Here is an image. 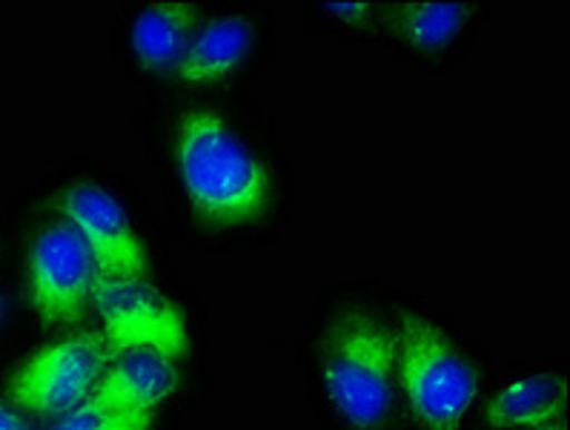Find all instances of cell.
I'll return each instance as SVG.
<instances>
[{
    "label": "cell",
    "mask_w": 570,
    "mask_h": 430,
    "mask_svg": "<svg viewBox=\"0 0 570 430\" xmlns=\"http://www.w3.org/2000/svg\"><path fill=\"white\" fill-rule=\"evenodd\" d=\"M0 430H27L18 408L9 402H0Z\"/></svg>",
    "instance_id": "15"
},
{
    "label": "cell",
    "mask_w": 570,
    "mask_h": 430,
    "mask_svg": "<svg viewBox=\"0 0 570 430\" xmlns=\"http://www.w3.org/2000/svg\"><path fill=\"white\" fill-rule=\"evenodd\" d=\"M181 388V362L158 350H132L115 356L92 390V402L124 413L158 417Z\"/></svg>",
    "instance_id": "8"
},
{
    "label": "cell",
    "mask_w": 570,
    "mask_h": 430,
    "mask_svg": "<svg viewBox=\"0 0 570 430\" xmlns=\"http://www.w3.org/2000/svg\"><path fill=\"white\" fill-rule=\"evenodd\" d=\"M464 3H404L396 12L402 41L416 49H444L468 27Z\"/></svg>",
    "instance_id": "12"
},
{
    "label": "cell",
    "mask_w": 570,
    "mask_h": 430,
    "mask_svg": "<svg viewBox=\"0 0 570 430\" xmlns=\"http://www.w3.org/2000/svg\"><path fill=\"white\" fill-rule=\"evenodd\" d=\"M98 276L87 244L67 222L43 227L29 244L27 290L43 324H75L92 307Z\"/></svg>",
    "instance_id": "6"
},
{
    "label": "cell",
    "mask_w": 570,
    "mask_h": 430,
    "mask_svg": "<svg viewBox=\"0 0 570 430\" xmlns=\"http://www.w3.org/2000/svg\"><path fill=\"white\" fill-rule=\"evenodd\" d=\"M155 417L144 413H124V410L104 408V404L87 399L75 410L55 419L47 430H153Z\"/></svg>",
    "instance_id": "13"
},
{
    "label": "cell",
    "mask_w": 570,
    "mask_h": 430,
    "mask_svg": "<svg viewBox=\"0 0 570 430\" xmlns=\"http://www.w3.org/2000/svg\"><path fill=\"white\" fill-rule=\"evenodd\" d=\"M202 9L187 0H158L135 14L129 43L155 75H175L202 27Z\"/></svg>",
    "instance_id": "9"
},
{
    "label": "cell",
    "mask_w": 570,
    "mask_h": 430,
    "mask_svg": "<svg viewBox=\"0 0 570 430\" xmlns=\"http://www.w3.org/2000/svg\"><path fill=\"white\" fill-rule=\"evenodd\" d=\"M530 430H568V424H564V419H559V422H550V424H542V428H530Z\"/></svg>",
    "instance_id": "16"
},
{
    "label": "cell",
    "mask_w": 570,
    "mask_h": 430,
    "mask_svg": "<svg viewBox=\"0 0 570 430\" xmlns=\"http://www.w3.org/2000/svg\"><path fill=\"white\" fill-rule=\"evenodd\" d=\"M63 222L87 244L104 276H149V250L124 204L107 187L75 182L55 198Z\"/></svg>",
    "instance_id": "7"
},
{
    "label": "cell",
    "mask_w": 570,
    "mask_h": 430,
    "mask_svg": "<svg viewBox=\"0 0 570 430\" xmlns=\"http://www.w3.org/2000/svg\"><path fill=\"white\" fill-rule=\"evenodd\" d=\"M173 162L189 207L207 227H253L273 207V173L218 109L178 115Z\"/></svg>",
    "instance_id": "1"
},
{
    "label": "cell",
    "mask_w": 570,
    "mask_h": 430,
    "mask_svg": "<svg viewBox=\"0 0 570 430\" xmlns=\"http://www.w3.org/2000/svg\"><path fill=\"white\" fill-rule=\"evenodd\" d=\"M253 41L255 29L247 14H215L198 27L175 78L189 87L224 81L247 61Z\"/></svg>",
    "instance_id": "10"
},
{
    "label": "cell",
    "mask_w": 570,
    "mask_h": 430,
    "mask_svg": "<svg viewBox=\"0 0 570 430\" xmlns=\"http://www.w3.org/2000/svg\"><path fill=\"white\" fill-rule=\"evenodd\" d=\"M0 316H3V302H0Z\"/></svg>",
    "instance_id": "17"
},
{
    "label": "cell",
    "mask_w": 570,
    "mask_h": 430,
    "mask_svg": "<svg viewBox=\"0 0 570 430\" xmlns=\"http://www.w3.org/2000/svg\"><path fill=\"white\" fill-rule=\"evenodd\" d=\"M568 410V377L530 373L510 382L484 404V424L493 430H530L559 422Z\"/></svg>",
    "instance_id": "11"
},
{
    "label": "cell",
    "mask_w": 570,
    "mask_h": 430,
    "mask_svg": "<svg viewBox=\"0 0 570 430\" xmlns=\"http://www.w3.org/2000/svg\"><path fill=\"white\" fill-rule=\"evenodd\" d=\"M322 384L353 430H376L396 397V330L367 307H347L330 324L322 348Z\"/></svg>",
    "instance_id": "2"
},
{
    "label": "cell",
    "mask_w": 570,
    "mask_h": 430,
    "mask_svg": "<svg viewBox=\"0 0 570 430\" xmlns=\"http://www.w3.org/2000/svg\"><path fill=\"white\" fill-rule=\"evenodd\" d=\"M112 362L101 333H78L43 344L9 379V399L38 417H63L92 397Z\"/></svg>",
    "instance_id": "5"
},
{
    "label": "cell",
    "mask_w": 570,
    "mask_h": 430,
    "mask_svg": "<svg viewBox=\"0 0 570 430\" xmlns=\"http://www.w3.org/2000/svg\"><path fill=\"white\" fill-rule=\"evenodd\" d=\"M92 310L101 319V336L112 359L132 350H158L178 362L187 356V319L149 276L98 273L92 284Z\"/></svg>",
    "instance_id": "4"
},
{
    "label": "cell",
    "mask_w": 570,
    "mask_h": 430,
    "mask_svg": "<svg viewBox=\"0 0 570 430\" xmlns=\"http://www.w3.org/2000/svg\"><path fill=\"white\" fill-rule=\"evenodd\" d=\"M396 330V384L424 430H462L476 404L479 377L439 324L402 310Z\"/></svg>",
    "instance_id": "3"
},
{
    "label": "cell",
    "mask_w": 570,
    "mask_h": 430,
    "mask_svg": "<svg viewBox=\"0 0 570 430\" xmlns=\"http://www.w3.org/2000/svg\"><path fill=\"white\" fill-rule=\"evenodd\" d=\"M324 12L333 14L336 21L344 23H367L376 12L373 3H364V0H347V3H324Z\"/></svg>",
    "instance_id": "14"
}]
</instances>
